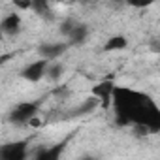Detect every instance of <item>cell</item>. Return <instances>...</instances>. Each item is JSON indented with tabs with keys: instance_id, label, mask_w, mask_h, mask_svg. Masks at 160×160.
I'll return each instance as SVG.
<instances>
[{
	"instance_id": "1",
	"label": "cell",
	"mask_w": 160,
	"mask_h": 160,
	"mask_svg": "<svg viewBox=\"0 0 160 160\" xmlns=\"http://www.w3.org/2000/svg\"><path fill=\"white\" fill-rule=\"evenodd\" d=\"M111 106L121 126H143L149 130V134H156L160 130V111L147 94L115 87Z\"/></svg>"
},
{
	"instance_id": "2",
	"label": "cell",
	"mask_w": 160,
	"mask_h": 160,
	"mask_svg": "<svg viewBox=\"0 0 160 160\" xmlns=\"http://www.w3.org/2000/svg\"><path fill=\"white\" fill-rule=\"evenodd\" d=\"M28 139H17L0 145V160H27L28 158Z\"/></svg>"
},
{
	"instance_id": "3",
	"label": "cell",
	"mask_w": 160,
	"mask_h": 160,
	"mask_svg": "<svg viewBox=\"0 0 160 160\" xmlns=\"http://www.w3.org/2000/svg\"><path fill=\"white\" fill-rule=\"evenodd\" d=\"M40 111L38 102H21L10 111V122L12 124H28L30 119H34Z\"/></svg>"
},
{
	"instance_id": "4",
	"label": "cell",
	"mask_w": 160,
	"mask_h": 160,
	"mask_svg": "<svg viewBox=\"0 0 160 160\" xmlns=\"http://www.w3.org/2000/svg\"><path fill=\"white\" fill-rule=\"evenodd\" d=\"M113 89H115V83L111 81V79H102L100 83H96V85L92 87V98L98 100V104H100L104 109H109V108H111Z\"/></svg>"
},
{
	"instance_id": "5",
	"label": "cell",
	"mask_w": 160,
	"mask_h": 160,
	"mask_svg": "<svg viewBox=\"0 0 160 160\" xmlns=\"http://www.w3.org/2000/svg\"><path fill=\"white\" fill-rule=\"evenodd\" d=\"M21 30H23V19L17 12H12V13H8L0 19V32L4 36L15 38V36L21 34Z\"/></svg>"
},
{
	"instance_id": "6",
	"label": "cell",
	"mask_w": 160,
	"mask_h": 160,
	"mask_svg": "<svg viewBox=\"0 0 160 160\" xmlns=\"http://www.w3.org/2000/svg\"><path fill=\"white\" fill-rule=\"evenodd\" d=\"M68 43L66 42H49V43H42L38 47V53L43 60L47 62H55L58 57H62L66 51H68Z\"/></svg>"
},
{
	"instance_id": "7",
	"label": "cell",
	"mask_w": 160,
	"mask_h": 160,
	"mask_svg": "<svg viewBox=\"0 0 160 160\" xmlns=\"http://www.w3.org/2000/svg\"><path fill=\"white\" fill-rule=\"evenodd\" d=\"M47 66H49V62H47V60H43V58L34 60V62H30V64H27V66L23 68L21 75L27 79V81H30V83H38L40 79H43V77H45Z\"/></svg>"
},
{
	"instance_id": "8",
	"label": "cell",
	"mask_w": 160,
	"mask_h": 160,
	"mask_svg": "<svg viewBox=\"0 0 160 160\" xmlns=\"http://www.w3.org/2000/svg\"><path fill=\"white\" fill-rule=\"evenodd\" d=\"M68 145V139L66 141H60L57 145H51V147H43V149H38L36 154H34V160H60L62 158V152Z\"/></svg>"
},
{
	"instance_id": "9",
	"label": "cell",
	"mask_w": 160,
	"mask_h": 160,
	"mask_svg": "<svg viewBox=\"0 0 160 160\" xmlns=\"http://www.w3.org/2000/svg\"><path fill=\"white\" fill-rule=\"evenodd\" d=\"M128 47V38L126 36H122V34H115V36H111L106 43H104V51L106 53H113V51H124Z\"/></svg>"
},
{
	"instance_id": "10",
	"label": "cell",
	"mask_w": 160,
	"mask_h": 160,
	"mask_svg": "<svg viewBox=\"0 0 160 160\" xmlns=\"http://www.w3.org/2000/svg\"><path fill=\"white\" fill-rule=\"evenodd\" d=\"M87 34H89V28H87V25H83V23H77L75 27H73V30L70 32V36L66 38L68 42V45L72 43V45H79V43H83L85 40H87Z\"/></svg>"
},
{
	"instance_id": "11",
	"label": "cell",
	"mask_w": 160,
	"mask_h": 160,
	"mask_svg": "<svg viewBox=\"0 0 160 160\" xmlns=\"http://www.w3.org/2000/svg\"><path fill=\"white\" fill-rule=\"evenodd\" d=\"M64 75V64L55 60V62H49L47 66V72H45V77L51 79V81H58V79Z\"/></svg>"
},
{
	"instance_id": "12",
	"label": "cell",
	"mask_w": 160,
	"mask_h": 160,
	"mask_svg": "<svg viewBox=\"0 0 160 160\" xmlns=\"http://www.w3.org/2000/svg\"><path fill=\"white\" fill-rule=\"evenodd\" d=\"M77 25V21L73 19V17H66L62 23H60V27H58V30H60V34L64 36V38H68L70 36V32L73 30V27Z\"/></svg>"
},
{
	"instance_id": "13",
	"label": "cell",
	"mask_w": 160,
	"mask_h": 160,
	"mask_svg": "<svg viewBox=\"0 0 160 160\" xmlns=\"http://www.w3.org/2000/svg\"><path fill=\"white\" fill-rule=\"evenodd\" d=\"M13 6L15 8H19V10H32V0H15L13 2Z\"/></svg>"
},
{
	"instance_id": "14",
	"label": "cell",
	"mask_w": 160,
	"mask_h": 160,
	"mask_svg": "<svg viewBox=\"0 0 160 160\" xmlns=\"http://www.w3.org/2000/svg\"><path fill=\"white\" fill-rule=\"evenodd\" d=\"M79 160H98L94 154H85V156H81V158H79Z\"/></svg>"
},
{
	"instance_id": "15",
	"label": "cell",
	"mask_w": 160,
	"mask_h": 160,
	"mask_svg": "<svg viewBox=\"0 0 160 160\" xmlns=\"http://www.w3.org/2000/svg\"><path fill=\"white\" fill-rule=\"evenodd\" d=\"M2 62H4V60H2V58H0V64H2Z\"/></svg>"
}]
</instances>
